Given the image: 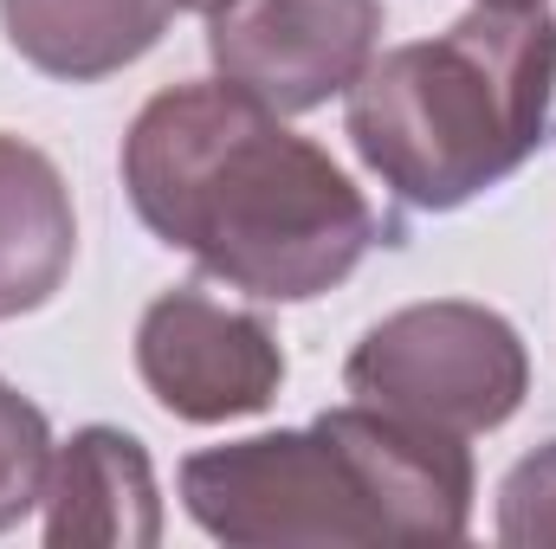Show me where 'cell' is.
<instances>
[{
  "mask_svg": "<svg viewBox=\"0 0 556 549\" xmlns=\"http://www.w3.org/2000/svg\"><path fill=\"white\" fill-rule=\"evenodd\" d=\"M46 544L52 549H149L162 544V491L137 433L124 426H78L52 446L46 472Z\"/></svg>",
  "mask_w": 556,
  "mask_h": 549,
  "instance_id": "7",
  "label": "cell"
},
{
  "mask_svg": "<svg viewBox=\"0 0 556 549\" xmlns=\"http://www.w3.org/2000/svg\"><path fill=\"white\" fill-rule=\"evenodd\" d=\"M175 7H181V13H207L214 0H175Z\"/></svg>",
  "mask_w": 556,
  "mask_h": 549,
  "instance_id": "13",
  "label": "cell"
},
{
  "mask_svg": "<svg viewBox=\"0 0 556 549\" xmlns=\"http://www.w3.org/2000/svg\"><path fill=\"white\" fill-rule=\"evenodd\" d=\"M52 472V426L20 388L0 382V531H13L39 498Z\"/></svg>",
  "mask_w": 556,
  "mask_h": 549,
  "instance_id": "10",
  "label": "cell"
},
{
  "mask_svg": "<svg viewBox=\"0 0 556 549\" xmlns=\"http://www.w3.org/2000/svg\"><path fill=\"white\" fill-rule=\"evenodd\" d=\"M78 259V214L59 162L0 130V323L52 304Z\"/></svg>",
  "mask_w": 556,
  "mask_h": 549,
  "instance_id": "8",
  "label": "cell"
},
{
  "mask_svg": "<svg viewBox=\"0 0 556 549\" xmlns=\"http://www.w3.org/2000/svg\"><path fill=\"white\" fill-rule=\"evenodd\" d=\"M181 505L227 549L459 544L472 531V452L459 433L350 401L181 459Z\"/></svg>",
  "mask_w": 556,
  "mask_h": 549,
  "instance_id": "2",
  "label": "cell"
},
{
  "mask_svg": "<svg viewBox=\"0 0 556 549\" xmlns=\"http://www.w3.org/2000/svg\"><path fill=\"white\" fill-rule=\"evenodd\" d=\"M382 46V0H214L207 59L278 117L343 98Z\"/></svg>",
  "mask_w": 556,
  "mask_h": 549,
  "instance_id": "5",
  "label": "cell"
},
{
  "mask_svg": "<svg viewBox=\"0 0 556 549\" xmlns=\"http://www.w3.org/2000/svg\"><path fill=\"white\" fill-rule=\"evenodd\" d=\"M175 13V0H0L7 46L59 85H98L137 65Z\"/></svg>",
  "mask_w": 556,
  "mask_h": 549,
  "instance_id": "9",
  "label": "cell"
},
{
  "mask_svg": "<svg viewBox=\"0 0 556 549\" xmlns=\"http://www.w3.org/2000/svg\"><path fill=\"white\" fill-rule=\"evenodd\" d=\"M343 388L350 401L479 439L525 408L531 349L511 330V317L466 297H427L363 330V343L343 362Z\"/></svg>",
  "mask_w": 556,
  "mask_h": 549,
  "instance_id": "4",
  "label": "cell"
},
{
  "mask_svg": "<svg viewBox=\"0 0 556 549\" xmlns=\"http://www.w3.org/2000/svg\"><path fill=\"white\" fill-rule=\"evenodd\" d=\"M479 7H551V0H479Z\"/></svg>",
  "mask_w": 556,
  "mask_h": 549,
  "instance_id": "12",
  "label": "cell"
},
{
  "mask_svg": "<svg viewBox=\"0 0 556 549\" xmlns=\"http://www.w3.org/2000/svg\"><path fill=\"white\" fill-rule=\"evenodd\" d=\"M343 98L363 168L420 214H453L511 181L551 137L556 13L472 0L446 33L376 52Z\"/></svg>",
  "mask_w": 556,
  "mask_h": 549,
  "instance_id": "3",
  "label": "cell"
},
{
  "mask_svg": "<svg viewBox=\"0 0 556 549\" xmlns=\"http://www.w3.org/2000/svg\"><path fill=\"white\" fill-rule=\"evenodd\" d=\"M498 544L511 549H556V439L525 452L498 485Z\"/></svg>",
  "mask_w": 556,
  "mask_h": 549,
  "instance_id": "11",
  "label": "cell"
},
{
  "mask_svg": "<svg viewBox=\"0 0 556 549\" xmlns=\"http://www.w3.org/2000/svg\"><path fill=\"white\" fill-rule=\"evenodd\" d=\"M137 375L162 413L188 426H227L278 401L285 349L266 317L220 304L201 284H175L142 310Z\"/></svg>",
  "mask_w": 556,
  "mask_h": 549,
  "instance_id": "6",
  "label": "cell"
},
{
  "mask_svg": "<svg viewBox=\"0 0 556 549\" xmlns=\"http://www.w3.org/2000/svg\"><path fill=\"white\" fill-rule=\"evenodd\" d=\"M117 168L137 220L162 246L260 304L337 291L382 240L376 207L330 149L285 130L273 104L227 78L155 91Z\"/></svg>",
  "mask_w": 556,
  "mask_h": 549,
  "instance_id": "1",
  "label": "cell"
}]
</instances>
